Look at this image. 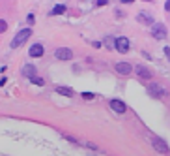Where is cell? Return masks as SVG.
<instances>
[{
    "instance_id": "obj_1",
    "label": "cell",
    "mask_w": 170,
    "mask_h": 156,
    "mask_svg": "<svg viewBox=\"0 0 170 156\" xmlns=\"http://www.w3.org/2000/svg\"><path fill=\"white\" fill-rule=\"evenodd\" d=\"M30 36H32V28H22V30H19V32L15 34V38L11 40V47H13V49H15V47H21Z\"/></svg>"
},
{
    "instance_id": "obj_11",
    "label": "cell",
    "mask_w": 170,
    "mask_h": 156,
    "mask_svg": "<svg viewBox=\"0 0 170 156\" xmlns=\"http://www.w3.org/2000/svg\"><path fill=\"white\" fill-rule=\"evenodd\" d=\"M110 107L116 111V113H125V109H127V105L121 100H110Z\"/></svg>"
},
{
    "instance_id": "obj_17",
    "label": "cell",
    "mask_w": 170,
    "mask_h": 156,
    "mask_svg": "<svg viewBox=\"0 0 170 156\" xmlns=\"http://www.w3.org/2000/svg\"><path fill=\"white\" fill-rule=\"evenodd\" d=\"M82 98H84V100H90V98L93 100V94H92V92H84V94H82Z\"/></svg>"
},
{
    "instance_id": "obj_13",
    "label": "cell",
    "mask_w": 170,
    "mask_h": 156,
    "mask_svg": "<svg viewBox=\"0 0 170 156\" xmlns=\"http://www.w3.org/2000/svg\"><path fill=\"white\" fill-rule=\"evenodd\" d=\"M65 11V6L64 4H56L54 8H53V11H51V15H62Z\"/></svg>"
},
{
    "instance_id": "obj_5",
    "label": "cell",
    "mask_w": 170,
    "mask_h": 156,
    "mask_svg": "<svg viewBox=\"0 0 170 156\" xmlns=\"http://www.w3.org/2000/svg\"><path fill=\"white\" fill-rule=\"evenodd\" d=\"M114 47H116L120 53H127V51H129V40H127V38H116V40H114Z\"/></svg>"
},
{
    "instance_id": "obj_6",
    "label": "cell",
    "mask_w": 170,
    "mask_h": 156,
    "mask_svg": "<svg viewBox=\"0 0 170 156\" xmlns=\"http://www.w3.org/2000/svg\"><path fill=\"white\" fill-rule=\"evenodd\" d=\"M152 36H153L155 40H164V38H166V28H164L163 25H153V27H152Z\"/></svg>"
},
{
    "instance_id": "obj_4",
    "label": "cell",
    "mask_w": 170,
    "mask_h": 156,
    "mask_svg": "<svg viewBox=\"0 0 170 156\" xmlns=\"http://www.w3.org/2000/svg\"><path fill=\"white\" fill-rule=\"evenodd\" d=\"M54 57H56L58 60H71V58H73V51L67 49V47H58V49L54 51Z\"/></svg>"
},
{
    "instance_id": "obj_3",
    "label": "cell",
    "mask_w": 170,
    "mask_h": 156,
    "mask_svg": "<svg viewBox=\"0 0 170 156\" xmlns=\"http://www.w3.org/2000/svg\"><path fill=\"white\" fill-rule=\"evenodd\" d=\"M148 94L153 96V98H164V96H166V88H163V86L157 85V83H152V85L148 86Z\"/></svg>"
},
{
    "instance_id": "obj_20",
    "label": "cell",
    "mask_w": 170,
    "mask_h": 156,
    "mask_svg": "<svg viewBox=\"0 0 170 156\" xmlns=\"http://www.w3.org/2000/svg\"><path fill=\"white\" fill-rule=\"evenodd\" d=\"M164 10H166V11H170V2H166V4H164Z\"/></svg>"
},
{
    "instance_id": "obj_14",
    "label": "cell",
    "mask_w": 170,
    "mask_h": 156,
    "mask_svg": "<svg viewBox=\"0 0 170 156\" xmlns=\"http://www.w3.org/2000/svg\"><path fill=\"white\" fill-rule=\"evenodd\" d=\"M56 92L58 94H65V96H73V91H71V88H67V86H58Z\"/></svg>"
},
{
    "instance_id": "obj_8",
    "label": "cell",
    "mask_w": 170,
    "mask_h": 156,
    "mask_svg": "<svg viewBox=\"0 0 170 156\" xmlns=\"http://www.w3.org/2000/svg\"><path fill=\"white\" fill-rule=\"evenodd\" d=\"M136 19H138V23H142V25H148V27L153 25V17H152L148 11H140V13L136 15Z\"/></svg>"
},
{
    "instance_id": "obj_15",
    "label": "cell",
    "mask_w": 170,
    "mask_h": 156,
    "mask_svg": "<svg viewBox=\"0 0 170 156\" xmlns=\"http://www.w3.org/2000/svg\"><path fill=\"white\" fill-rule=\"evenodd\" d=\"M6 30H8V23L4 19H0V32H6Z\"/></svg>"
},
{
    "instance_id": "obj_16",
    "label": "cell",
    "mask_w": 170,
    "mask_h": 156,
    "mask_svg": "<svg viewBox=\"0 0 170 156\" xmlns=\"http://www.w3.org/2000/svg\"><path fill=\"white\" fill-rule=\"evenodd\" d=\"M30 81H32L34 85H43V79H41V77H32Z\"/></svg>"
},
{
    "instance_id": "obj_2",
    "label": "cell",
    "mask_w": 170,
    "mask_h": 156,
    "mask_svg": "<svg viewBox=\"0 0 170 156\" xmlns=\"http://www.w3.org/2000/svg\"><path fill=\"white\" fill-rule=\"evenodd\" d=\"M150 141H152V145H153V149H155L157 152H161V154H166V152H168V145H166L164 139H161V137H157V136H150Z\"/></svg>"
},
{
    "instance_id": "obj_12",
    "label": "cell",
    "mask_w": 170,
    "mask_h": 156,
    "mask_svg": "<svg viewBox=\"0 0 170 156\" xmlns=\"http://www.w3.org/2000/svg\"><path fill=\"white\" fill-rule=\"evenodd\" d=\"M136 74H138L140 77H144V79L152 77V70H148V68H146V66H142V64H136Z\"/></svg>"
},
{
    "instance_id": "obj_9",
    "label": "cell",
    "mask_w": 170,
    "mask_h": 156,
    "mask_svg": "<svg viewBox=\"0 0 170 156\" xmlns=\"http://www.w3.org/2000/svg\"><path fill=\"white\" fill-rule=\"evenodd\" d=\"M36 66L34 64H24L22 66V70H21V74L24 75V77H28V79H32V77H36Z\"/></svg>"
},
{
    "instance_id": "obj_19",
    "label": "cell",
    "mask_w": 170,
    "mask_h": 156,
    "mask_svg": "<svg viewBox=\"0 0 170 156\" xmlns=\"http://www.w3.org/2000/svg\"><path fill=\"white\" fill-rule=\"evenodd\" d=\"M164 55H166V57L170 58V49H168V47H164Z\"/></svg>"
},
{
    "instance_id": "obj_18",
    "label": "cell",
    "mask_w": 170,
    "mask_h": 156,
    "mask_svg": "<svg viewBox=\"0 0 170 156\" xmlns=\"http://www.w3.org/2000/svg\"><path fill=\"white\" fill-rule=\"evenodd\" d=\"M34 21H36V17H34V15L30 13V15H28V23H34Z\"/></svg>"
},
{
    "instance_id": "obj_10",
    "label": "cell",
    "mask_w": 170,
    "mask_h": 156,
    "mask_svg": "<svg viewBox=\"0 0 170 156\" xmlns=\"http://www.w3.org/2000/svg\"><path fill=\"white\" fill-rule=\"evenodd\" d=\"M43 53H45V49H43L41 43H34V45L30 47V51H28V55H30V57H34V58L43 57Z\"/></svg>"
},
{
    "instance_id": "obj_7",
    "label": "cell",
    "mask_w": 170,
    "mask_h": 156,
    "mask_svg": "<svg viewBox=\"0 0 170 156\" xmlns=\"http://www.w3.org/2000/svg\"><path fill=\"white\" fill-rule=\"evenodd\" d=\"M116 72L121 74V75H129V74L133 72V66L127 64V62H118V64H116Z\"/></svg>"
}]
</instances>
